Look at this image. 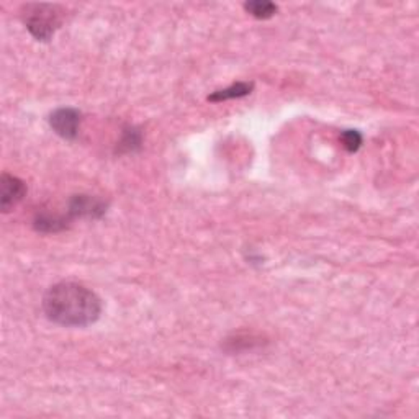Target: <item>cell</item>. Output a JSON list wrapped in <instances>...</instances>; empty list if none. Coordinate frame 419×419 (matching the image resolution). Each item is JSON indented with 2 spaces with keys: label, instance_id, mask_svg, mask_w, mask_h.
<instances>
[{
  "label": "cell",
  "instance_id": "1",
  "mask_svg": "<svg viewBox=\"0 0 419 419\" xmlns=\"http://www.w3.org/2000/svg\"><path fill=\"white\" fill-rule=\"evenodd\" d=\"M46 316L65 327H85L94 325L102 313V301L87 287L63 282L53 285L43 299Z\"/></svg>",
  "mask_w": 419,
  "mask_h": 419
},
{
  "label": "cell",
  "instance_id": "2",
  "mask_svg": "<svg viewBox=\"0 0 419 419\" xmlns=\"http://www.w3.org/2000/svg\"><path fill=\"white\" fill-rule=\"evenodd\" d=\"M27 25L28 32L33 35L38 42H48L59 27V12L54 5L35 4L27 7Z\"/></svg>",
  "mask_w": 419,
  "mask_h": 419
},
{
  "label": "cell",
  "instance_id": "3",
  "mask_svg": "<svg viewBox=\"0 0 419 419\" xmlns=\"http://www.w3.org/2000/svg\"><path fill=\"white\" fill-rule=\"evenodd\" d=\"M49 125L54 133L64 139H74L77 136L80 125V113L74 108H58L49 117Z\"/></svg>",
  "mask_w": 419,
  "mask_h": 419
},
{
  "label": "cell",
  "instance_id": "4",
  "mask_svg": "<svg viewBox=\"0 0 419 419\" xmlns=\"http://www.w3.org/2000/svg\"><path fill=\"white\" fill-rule=\"evenodd\" d=\"M107 211V204L90 195H75L70 200V216H87V218H100Z\"/></svg>",
  "mask_w": 419,
  "mask_h": 419
},
{
  "label": "cell",
  "instance_id": "5",
  "mask_svg": "<svg viewBox=\"0 0 419 419\" xmlns=\"http://www.w3.org/2000/svg\"><path fill=\"white\" fill-rule=\"evenodd\" d=\"M25 194H27V185L23 180L10 174L2 175V204L0 205H2L4 213L12 210L18 201H22Z\"/></svg>",
  "mask_w": 419,
  "mask_h": 419
},
{
  "label": "cell",
  "instance_id": "6",
  "mask_svg": "<svg viewBox=\"0 0 419 419\" xmlns=\"http://www.w3.org/2000/svg\"><path fill=\"white\" fill-rule=\"evenodd\" d=\"M252 89H254V84L238 82V84L230 85V87L226 89L216 90V92L210 95L208 100L210 102H225V100H231V99H241V97H246V95H249L252 92Z\"/></svg>",
  "mask_w": 419,
  "mask_h": 419
},
{
  "label": "cell",
  "instance_id": "7",
  "mask_svg": "<svg viewBox=\"0 0 419 419\" xmlns=\"http://www.w3.org/2000/svg\"><path fill=\"white\" fill-rule=\"evenodd\" d=\"M35 228L42 231V233H56V231L65 228V218L58 215L42 213L35 220Z\"/></svg>",
  "mask_w": 419,
  "mask_h": 419
},
{
  "label": "cell",
  "instance_id": "8",
  "mask_svg": "<svg viewBox=\"0 0 419 419\" xmlns=\"http://www.w3.org/2000/svg\"><path fill=\"white\" fill-rule=\"evenodd\" d=\"M244 8L247 13H251L252 17L259 20H267L274 17L277 12V5L267 2V0H252V2L244 4Z\"/></svg>",
  "mask_w": 419,
  "mask_h": 419
},
{
  "label": "cell",
  "instance_id": "9",
  "mask_svg": "<svg viewBox=\"0 0 419 419\" xmlns=\"http://www.w3.org/2000/svg\"><path fill=\"white\" fill-rule=\"evenodd\" d=\"M141 146V133L136 128H126L123 133V138L120 141L118 148L125 153H130V151L138 149Z\"/></svg>",
  "mask_w": 419,
  "mask_h": 419
},
{
  "label": "cell",
  "instance_id": "10",
  "mask_svg": "<svg viewBox=\"0 0 419 419\" xmlns=\"http://www.w3.org/2000/svg\"><path fill=\"white\" fill-rule=\"evenodd\" d=\"M341 141L342 146H344L349 153H356L362 146V135L357 130H346L341 136Z\"/></svg>",
  "mask_w": 419,
  "mask_h": 419
}]
</instances>
